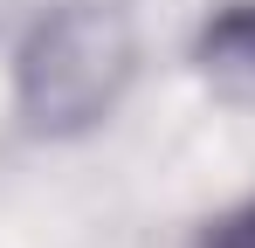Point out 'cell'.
Returning <instances> with one entry per match:
<instances>
[{
	"label": "cell",
	"mask_w": 255,
	"mask_h": 248,
	"mask_svg": "<svg viewBox=\"0 0 255 248\" xmlns=\"http://www.w3.org/2000/svg\"><path fill=\"white\" fill-rule=\"evenodd\" d=\"M207 62L221 76H235V69L255 76V7H235V14H221L207 28Z\"/></svg>",
	"instance_id": "7a4b0ae2"
},
{
	"label": "cell",
	"mask_w": 255,
	"mask_h": 248,
	"mask_svg": "<svg viewBox=\"0 0 255 248\" xmlns=\"http://www.w3.org/2000/svg\"><path fill=\"white\" fill-rule=\"evenodd\" d=\"M207 248H255V207L228 214V221H221V228L207 235Z\"/></svg>",
	"instance_id": "3957f363"
},
{
	"label": "cell",
	"mask_w": 255,
	"mask_h": 248,
	"mask_svg": "<svg viewBox=\"0 0 255 248\" xmlns=\"http://www.w3.org/2000/svg\"><path fill=\"white\" fill-rule=\"evenodd\" d=\"M118 76H125V35H118V21L69 14L28 55V104L42 111V124L90 118L97 104H111Z\"/></svg>",
	"instance_id": "6da1fadb"
}]
</instances>
